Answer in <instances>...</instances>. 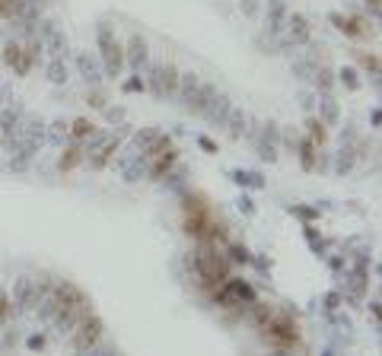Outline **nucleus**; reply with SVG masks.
Instances as JSON below:
<instances>
[{"instance_id":"nucleus-1","label":"nucleus","mask_w":382,"mask_h":356,"mask_svg":"<svg viewBox=\"0 0 382 356\" xmlns=\"http://www.w3.org/2000/svg\"><path fill=\"white\" fill-rule=\"evenodd\" d=\"M35 309H38V318L52 324L58 334H70V331L80 324L83 315L93 312V302H89V296L83 293L77 283L58 280V283L52 287V293L45 296Z\"/></svg>"},{"instance_id":"nucleus-2","label":"nucleus","mask_w":382,"mask_h":356,"mask_svg":"<svg viewBox=\"0 0 382 356\" xmlns=\"http://www.w3.org/2000/svg\"><path fill=\"white\" fill-rule=\"evenodd\" d=\"M191 264H194V274H198V287L207 296L214 293V289L229 277V270H233V264H229V258H226V252H223V245H214V242H198V248L191 254Z\"/></svg>"},{"instance_id":"nucleus-3","label":"nucleus","mask_w":382,"mask_h":356,"mask_svg":"<svg viewBox=\"0 0 382 356\" xmlns=\"http://www.w3.org/2000/svg\"><path fill=\"white\" fill-rule=\"evenodd\" d=\"M261 337H265V344H271L274 350H293V347H300L303 334H300V322H296V315L284 309V312L271 315V322L261 328Z\"/></svg>"},{"instance_id":"nucleus-4","label":"nucleus","mask_w":382,"mask_h":356,"mask_svg":"<svg viewBox=\"0 0 382 356\" xmlns=\"http://www.w3.org/2000/svg\"><path fill=\"white\" fill-rule=\"evenodd\" d=\"M95 38H99V64H102L105 77H122L124 70V45L115 38V29L109 26V23H99V29H95Z\"/></svg>"},{"instance_id":"nucleus-5","label":"nucleus","mask_w":382,"mask_h":356,"mask_svg":"<svg viewBox=\"0 0 382 356\" xmlns=\"http://www.w3.org/2000/svg\"><path fill=\"white\" fill-rule=\"evenodd\" d=\"M214 305L217 309H226V312H233V309H249V302H255V289L249 280L243 277H226L214 293H210Z\"/></svg>"},{"instance_id":"nucleus-6","label":"nucleus","mask_w":382,"mask_h":356,"mask_svg":"<svg viewBox=\"0 0 382 356\" xmlns=\"http://www.w3.org/2000/svg\"><path fill=\"white\" fill-rule=\"evenodd\" d=\"M102 340H105V322L95 312H87L80 318L77 328L70 331V347H74L77 356H83L87 350H93L95 344H102Z\"/></svg>"},{"instance_id":"nucleus-7","label":"nucleus","mask_w":382,"mask_h":356,"mask_svg":"<svg viewBox=\"0 0 382 356\" xmlns=\"http://www.w3.org/2000/svg\"><path fill=\"white\" fill-rule=\"evenodd\" d=\"M83 150H87V163L93 172H102V169H109L115 159V153L122 150V140L118 137H105V134H99L95 130L93 137L83 143Z\"/></svg>"},{"instance_id":"nucleus-8","label":"nucleus","mask_w":382,"mask_h":356,"mask_svg":"<svg viewBox=\"0 0 382 356\" xmlns=\"http://www.w3.org/2000/svg\"><path fill=\"white\" fill-rule=\"evenodd\" d=\"M150 64V48H147V38L144 35H131L128 45H124V67H131L134 73Z\"/></svg>"},{"instance_id":"nucleus-9","label":"nucleus","mask_w":382,"mask_h":356,"mask_svg":"<svg viewBox=\"0 0 382 356\" xmlns=\"http://www.w3.org/2000/svg\"><path fill=\"white\" fill-rule=\"evenodd\" d=\"M280 153V128L274 121L261 124V134H258V156L268 159V163H274Z\"/></svg>"},{"instance_id":"nucleus-10","label":"nucleus","mask_w":382,"mask_h":356,"mask_svg":"<svg viewBox=\"0 0 382 356\" xmlns=\"http://www.w3.org/2000/svg\"><path fill=\"white\" fill-rule=\"evenodd\" d=\"M175 163H179V150L169 147L166 153H159L157 159H150V163H147V178H153V182L166 178V175L175 169Z\"/></svg>"},{"instance_id":"nucleus-11","label":"nucleus","mask_w":382,"mask_h":356,"mask_svg":"<svg viewBox=\"0 0 382 356\" xmlns=\"http://www.w3.org/2000/svg\"><path fill=\"white\" fill-rule=\"evenodd\" d=\"M83 163H87V150H83V143H80V140L64 143L61 156H58V169H61V172H74V169L83 165Z\"/></svg>"},{"instance_id":"nucleus-12","label":"nucleus","mask_w":382,"mask_h":356,"mask_svg":"<svg viewBox=\"0 0 382 356\" xmlns=\"http://www.w3.org/2000/svg\"><path fill=\"white\" fill-rule=\"evenodd\" d=\"M77 70H80V77L87 80V86H99L105 77V70L102 64H99V58H89L87 51H80L77 54Z\"/></svg>"},{"instance_id":"nucleus-13","label":"nucleus","mask_w":382,"mask_h":356,"mask_svg":"<svg viewBox=\"0 0 382 356\" xmlns=\"http://www.w3.org/2000/svg\"><path fill=\"white\" fill-rule=\"evenodd\" d=\"M217 96V86H214V83H204V80H201L198 83V89H194V96L188 99V105H185V112H191V115H204V108H207L210 105V99Z\"/></svg>"},{"instance_id":"nucleus-14","label":"nucleus","mask_w":382,"mask_h":356,"mask_svg":"<svg viewBox=\"0 0 382 356\" xmlns=\"http://www.w3.org/2000/svg\"><path fill=\"white\" fill-rule=\"evenodd\" d=\"M229 108H233V102L217 93V96L210 99V105L204 108V115H201V118H204L207 124H214V128H223V121H226V115H229Z\"/></svg>"},{"instance_id":"nucleus-15","label":"nucleus","mask_w":382,"mask_h":356,"mask_svg":"<svg viewBox=\"0 0 382 356\" xmlns=\"http://www.w3.org/2000/svg\"><path fill=\"white\" fill-rule=\"evenodd\" d=\"M286 38L293 45H306L313 38V26H309V19L293 13V16H286Z\"/></svg>"},{"instance_id":"nucleus-16","label":"nucleus","mask_w":382,"mask_h":356,"mask_svg":"<svg viewBox=\"0 0 382 356\" xmlns=\"http://www.w3.org/2000/svg\"><path fill=\"white\" fill-rule=\"evenodd\" d=\"M210 219H214V213H210V210H201V213H185V233H188L194 242H201V239L207 235Z\"/></svg>"},{"instance_id":"nucleus-17","label":"nucleus","mask_w":382,"mask_h":356,"mask_svg":"<svg viewBox=\"0 0 382 356\" xmlns=\"http://www.w3.org/2000/svg\"><path fill=\"white\" fill-rule=\"evenodd\" d=\"M331 23L338 26V32L348 35V38H363V35L370 32L363 19H357V16H341V13H331Z\"/></svg>"},{"instance_id":"nucleus-18","label":"nucleus","mask_w":382,"mask_h":356,"mask_svg":"<svg viewBox=\"0 0 382 356\" xmlns=\"http://www.w3.org/2000/svg\"><path fill=\"white\" fill-rule=\"evenodd\" d=\"M245 124H249V115L243 112V108H229V115H226V121H223V128H226V134L233 140H239L245 134Z\"/></svg>"},{"instance_id":"nucleus-19","label":"nucleus","mask_w":382,"mask_h":356,"mask_svg":"<svg viewBox=\"0 0 382 356\" xmlns=\"http://www.w3.org/2000/svg\"><path fill=\"white\" fill-rule=\"evenodd\" d=\"M245 312L252 315V324L261 331V328H265V324L271 322V315L278 312V309H274V305H271V302H261V299H255V302H249V309H245Z\"/></svg>"},{"instance_id":"nucleus-20","label":"nucleus","mask_w":382,"mask_h":356,"mask_svg":"<svg viewBox=\"0 0 382 356\" xmlns=\"http://www.w3.org/2000/svg\"><path fill=\"white\" fill-rule=\"evenodd\" d=\"M67 130H70V140H80V143H87V140L93 137L99 128H95L89 118H77V121H70V124H67Z\"/></svg>"},{"instance_id":"nucleus-21","label":"nucleus","mask_w":382,"mask_h":356,"mask_svg":"<svg viewBox=\"0 0 382 356\" xmlns=\"http://www.w3.org/2000/svg\"><path fill=\"white\" fill-rule=\"evenodd\" d=\"M300 165H303L306 172H315V169H319V153H315V147H313V140L309 137L300 140Z\"/></svg>"},{"instance_id":"nucleus-22","label":"nucleus","mask_w":382,"mask_h":356,"mask_svg":"<svg viewBox=\"0 0 382 356\" xmlns=\"http://www.w3.org/2000/svg\"><path fill=\"white\" fill-rule=\"evenodd\" d=\"M223 252H226V258H229V264H252V252H249L243 242H226Z\"/></svg>"},{"instance_id":"nucleus-23","label":"nucleus","mask_w":382,"mask_h":356,"mask_svg":"<svg viewBox=\"0 0 382 356\" xmlns=\"http://www.w3.org/2000/svg\"><path fill=\"white\" fill-rule=\"evenodd\" d=\"M182 210L185 213H201V210H210V204L198 191H182Z\"/></svg>"},{"instance_id":"nucleus-24","label":"nucleus","mask_w":382,"mask_h":356,"mask_svg":"<svg viewBox=\"0 0 382 356\" xmlns=\"http://www.w3.org/2000/svg\"><path fill=\"white\" fill-rule=\"evenodd\" d=\"M48 80H52L54 86H61V83L70 80V67L64 64V58H52V64H48Z\"/></svg>"},{"instance_id":"nucleus-25","label":"nucleus","mask_w":382,"mask_h":356,"mask_svg":"<svg viewBox=\"0 0 382 356\" xmlns=\"http://www.w3.org/2000/svg\"><path fill=\"white\" fill-rule=\"evenodd\" d=\"M306 128H309V140H313V147L319 150V147H325V143H328V124H322L319 118H309V121H306Z\"/></svg>"},{"instance_id":"nucleus-26","label":"nucleus","mask_w":382,"mask_h":356,"mask_svg":"<svg viewBox=\"0 0 382 356\" xmlns=\"http://www.w3.org/2000/svg\"><path fill=\"white\" fill-rule=\"evenodd\" d=\"M315 89H319V96H331V89H335V73L328 67H315Z\"/></svg>"},{"instance_id":"nucleus-27","label":"nucleus","mask_w":382,"mask_h":356,"mask_svg":"<svg viewBox=\"0 0 382 356\" xmlns=\"http://www.w3.org/2000/svg\"><path fill=\"white\" fill-rule=\"evenodd\" d=\"M319 121L322 124H338V102H335V99L331 96H322L319 99Z\"/></svg>"},{"instance_id":"nucleus-28","label":"nucleus","mask_w":382,"mask_h":356,"mask_svg":"<svg viewBox=\"0 0 382 356\" xmlns=\"http://www.w3.org/2000/svg\"><path fill=\"white\" fill-rule=\"evenodd\" d=\"M354 58L370 77H379V54L376 51H354Z\"/></svg>"},{"instance_id":"nucleus-29","label":"nucleus","mask_w":382,"mask_h":356,"mask_svg":"<svg viewBox=\"0 0 382 356\" xmlns=\"http://www.w3.org/2000/svg\"><path fill=\"white\" fill-rule=\"evenodd\" d=\"M19 61H23V45H19V42H7V45H3V64H7L10 70H16Z\"/></svg>"},{"instance_id":"nucleus-30","label":"nucleus","mask_w":382,"mask_h":356,"mask_svg":"<svg viewBox=\"0 0 382 356\" xmlns=\"http://www.w3.org/2000/svg\"><path fill=\"white\" fill-rule=\"evenodd\" d=\"M233 182L243 185V188H265V178H261L258 172H243V169L233 172Z\"/></svg>"},{"instance_id":"nucleus-31","label":"nucleus","mask_w":382,"mask_h":356,"mask_svg":"<svg viewBox=\"0 0 382 356\" xmlns=\"http://www.w3.org/2000/svg\"><path fill=\"white\" fill-rule=\"evenodd\" d=\"M10 315H13V299H10L7 289H0V328L10 322Z\"/></svg>"},{"instance_id":"nucleus-32","label":"nucleus","mask_w":382,"mask_h":356,"mask_svg":"<svg viewBox=\"0 0 382 356\" xmlns=\"http://www.w3.org/2000/svg\"><path fill=\"white\" fill-rule=\"evenodd\" d=\"M67 137H70L67 124H64V121H54L52 130H48V140H52V143H61V140H67Z\"/></svg>"},{"instance_id":"nucleus-33","label":"nucleus","mask_w":382,"mask_h":356,"mask_svg":"<svg viewBox=\"0 0 382 356\" xmlns=\"http://www.w3.org/2000/svg\"><path fill=\"white\" fill-rule=\"evenodd\" d=\"M87 102L93 105V108H99V112H102V108H109V102H105V93H102L99 86H93V89L87 93Z\"/></svg>"},{"instance_id":"nucleus-34","label":"nucleus","mask_w":382,"mask_h":356,"mask_svg":"<svg viewBox=\"0 0 382 356\" xmlns=\"http://www.w3.org/2000/svg\"><path fill=\"white\" fill-rule=\"evenodd\" d=\"M124 93H144V89H147V83H144V77H140V73H134V77L131 80H124Z\"/></svg>"},{"instance_id":"nucleus-35","label":"nucleus","mask_w":382,"mask_h":356,"mask_svg":"<svg viewBox=\"0 0 382 356\" xmlns=\"http://www.w3.org/2000/svg\"><path fill=\"white\" fill-rule=\"evenodd\" d=\"M341 83L348 89H360V80H357V70L354 67H344L341 70Z\"/></svg>"},{"instance_id":"nucleus-36","label":"nucleus","mask_w":382,"mask_h":356,"mask_svg":"<svg viewBox=\"0 0 382 356\" xmlns=\"http://www.w3.org/2000/svg\"><path fill=\"white\" fill-rule=\"evenodd\" d=\"M83 356H118V353H115V347H109V344H95V347L87 350Z\"/></svg>"},{"instance_id":"nucleus-37","label":"nucleus","mask_w":382,"mask_h":356,"mask_svg":"<svg viewBox=\"0 0 382 356\" xmlns=\"http://www.w3.org/2000/svg\"><path fill=\"white\" fill-rule=\"evenodd\" d=\"M45 344H48V340H45V334H32V337L26 340L29 350H45Z\"/></svg>"},{"instance_id":"nucleus-38","label":"nucleus","mask_w":382,"mask_h":356,"mask_svg":"<svg viewBox=\"0 0 382 356\" xmlns=\"http://www.w3.org/2000/svg\"><path fill=\"white\" fill-rule=\"evenodd\" d=\"M290 210H296L303 219H319V210H306V207H290Z\"/></svg>"},{"instance_id":"nucleus-39","label":"nucleus","mask_w":382,"mask_h":356,"mask_svg":"<svg viewBox=\"0 0 382 356\" xmlns=\"http://www.w3.org/2000/svg\"><path fill=\"white\" fill-rule=\"evenodd\" d=\"M338 302H341V296H338V293L325 296V309H328V312H335V309H338Z\"/></svg>"},{"instance_id":"nucleus-40","label":"nucleus","mask_w":382,"mask_h":356,"mask_svg":"<svg viewBox=\"0 0 382 356\" xmlns=\"http://www.w3.org/2000/svg\"><path fill=\"white\" fill-rule=\"evenodd\" d=\"M105 115H109V121H122L124 118V108H102Z\"/></svg>"},{"instance_id":"nucleus-41","label":"nucleus","mask_w":382,"mask_h":356,"mask_svg":"<svg viewBox=\"0 0 382 356\" xmlns=\"http://www.w3.org/2000/svg\"><path fill=\"white\" fill-rule=\"evenodd\" d=\"M198 143H201L204 150H207V153H217V143H214L210 137H198Z\"/></svg>"},{"instance_id":"nucleus-42","label":"nucleus","mask_w":382,"mask_h":356,"mask_svg":"<svg viewBox=\"0 0 382 356\" xmlns=\"http://www.w3.org/2000/svg\"><path fill=\"white\" fill-rule=\"evenodd\" d=\"M239 210H245V213H255V207H252V198H243V200H239Z\"/></svg>"},{"instance_id":"nucleus-43","label":"nucleus","mask_w":382,"mask_h":356,"mask_svg":"<svg viewBox=\"0 0 382 356\" xmlns=\"http://www.w3.org/2000/svg\"><path fill=\"white\" fill-rule=\"evenodd\" d=\"M366 3H373V7H379V0H366Z\"/></svg>"},{"instance_id":"nucleus-44","label":"nucleus","mask_w":382,"mask_h":356,"mask_svg":"<svg viewBox=\"0 0 382 356\" xmlns=\"http://www.w3.org/2000/svg\"><path fill=\"white\" fill-rule=\"evenodd\" d=\"M322 356H335V353H331V350H325V353H322Z\"/></svg>"},{"instance_id":"nucleus-45","label":"nucleus","mask_w":382,"mask_h":356,"mask_svg":"<svg viewBox=\"0 0 382 356\" xmlns=\"http://www.w3.org/2000/svg\"><path fill=\"white\" fill-rule=\"evenodd\" d=\"M303 356H306V353H303Z\"/></svg>"}]
</instances>
